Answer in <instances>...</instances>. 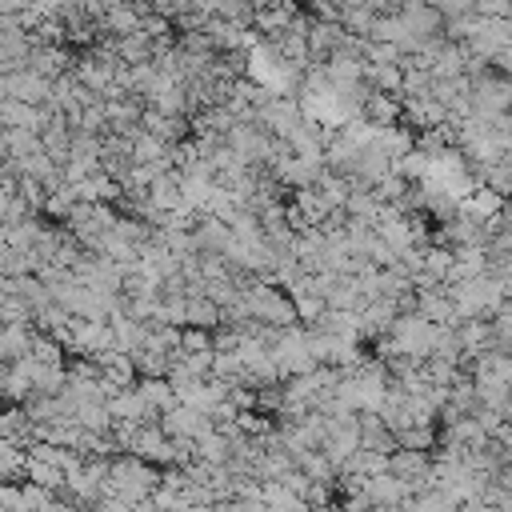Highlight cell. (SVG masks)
Masks as SVG:
<instances>
[{"instance_id":"1","label":"cell","mask_w":512,"mask_h":512,"mask_svg":"<svg viewBox=\"0 0 512 512\" xmlns=\"http://www.w3.org/2000/svg\"><path fill=\"white\" fill-rule=\"evenodd\" d=\"M488 72H496V76L512 80V44H504V48H496V52H492V60H488Z\"/></svg>"},{"instance_id":"2","label":"cell","mask_w":512,"mask_h":512,"mask_svg":"<svg viewBox=\"0 0 512 512\" xmlns=\"http://www.w3.org/2000/svg\"><path fill=\"white\" fill-rule=\"evenodd\" d=\"M364 8H372L376 16H388L392 12V0H364Z\"/></svg>"},{"instance_id":"3","label":"cell","mask_w":512,"mask_h":512,"mask_svg":"<svg viewBox=\"0 0 512 512\" xmlns=\"http://www.w3.org/2000/svg\"><path fill=\"white\" fill-rule=\"evenodd\" d=\"M424 0H392V12H408V8H420Z\"/></svg>"}]
</instances>
